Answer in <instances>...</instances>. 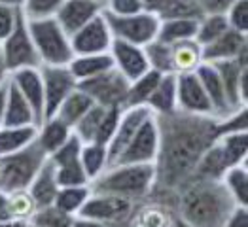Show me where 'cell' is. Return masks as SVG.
<instances>
[{"label":"cell","instance_id":"1","mask_svg":"<svg viewBox=\"0 0 248 227\" xmlns=\"http://www.w3.org/2000/svg\"><path fill=\"white\" fill-rule=\"evenodd\" d=\"M159 127V153L155 159V189L174 199L186 186L208 146L218 138V120L182 112L155 116ZM152 193V195H154Z\"/></svg>","mask_w":248,"mask_h":227},{"label":"cell","instance_id":"2","mask_svg":"<svg viewBox=\"0 0 248 227\" xmlns=\"http://www.w3.org/2000/svg\"><path fill=\"white\" fill-rule=\"evenodd\" d=\"M237 207L220 180H189L174 195V218L187 227H224Z\"/></svg>","mask_w":248,"mask_h":227},{"label":"cell","instance_id":"3","mask_svg":"<svg viewBox=\"0 0 248 227\" xmlns=\"http://www.w3.org/2000/svg\"><path fill=\"white\" fill-rule=\"evenodd\" d=\"M91 193L127 199L135 205L148 201L155 189L154 165H112L89 184Z\"/></svg>","mask_w":248,"mask_h":227},{"label":"cell","instance_id":"4","mask_svg":"<svg viewBox=\"0 0 248 227\" xmlns=\"http://www.w3.org/2000/svg\"><path fill=\"white\" fill-rule=\"evenodd\" d=\"M27 27L38 53L40 66H66L72 61L74 53L70 47V36L62 30L55 17L27 21Z\"/></svg>","mask_w":248,"mask_h":227},{"label":"cell","instance_id":"5","mask_svg":"<svg viewBox=\"0 0 248 227\" xmlns=\"http://www.w3.org/2000/svg\"><path fill=\"white\" fill-rule=\"evenodd\" d=\"M46 159L47 155L38 148L36 140L17 153L0 157V191L14 193L27 189Z\"/></svg>","mask_w":248,"mask_h":227},{"label":"cell","instance_id":"6","mask_svg":"<svg viewBox=\"0 0 248 227\" xmlns=\"http://www.w3.org/2000/svg\"><path fill=\"white\" fill-rule=\"evenodd\" d=\"M135 212H137V205L127 199L103 195V193H91V197L85 201L78 216L93 220L104 227H129Z\"/></svg>","mask_w":248,"mask_h":227},{"label":"cell","instance_id":"7","mask_svg":"<svg viewBox=\"0 0 248 227\" xmlns=\"http://www.w3.org/2000/svg\"><path fill=\"white\" fill-rule=\"evenodd\" d=\"M104 19L110 27L114 40L127 42V44L140 45V47H146L148 44H152L157 38V30L161 23L155 15L148 12H140V14L127 15V17H114V15L104 14Z\"/></svg>","mask_w":248,"mask_h":227},{"label":"cell","instance_id":"8","mask_svg":"<svg viewBox=\"0 0 248 227\" xmlns=\"http://www.w3.org/2000/svg\"><path fill=\"white\" fill-rule=\"evenodd\" d=\"M157 153H159V127L155 116L152 114L135 133L131 142L125 146V150L120 153L114 165H155Z\"/></svg>","mask_w":248,"mask_h":227},{"label":"cell","instance_id":"9","mask_svg":"<svg viewBox=\"0 0 248 227\" xmlns=\"http://www.w3.org/2000/svg\"><path fill=\"white\" fill-rule=\"evenodd\" d=\"M0 47H2L4 61H6L10 74L17 70H25V68H40V59H38V53L34 49L27 21L23 15H19L16 29L0 44Z\"/></svg>","mask_w":248,"mask_h":227},{"label":"cell","instance_id":"10","mask_svg":"<svg viewBox=\"0 0 248 227\" xmlns=\"http://www.w3.org/2000/svg\"><path fill=\"white\" fill-rule=\"evenodd\" d=\"M82 93H85L97 106L103 108H124L125 95L129 89V82L116 70L110 68L91 80H85L76 85Z\"/></svg>","mask_w":248,"mask_h":227},{"label":"cell","instance_id":"11","mask_svg":"<svg viewBox=\"0 0 248 227\" xmlns=\"http://www.w3.org/2000/svg\"><path fill=\"white\" fill-rule=\"evenodd\" d=\"M44 85V121L53 118L64 99L76 89L78 82L66 66H40Z\"/></svg>","mask_w":248,"mask_h":227},{"label":"cell","instance_id":"12","mask_svg":"<svg viewBox=\"0 0 248 227\" xmlns=\"http://www.w3.org/2000/svg\"><path fill=\"white\" fill-rule=\"evenodd\" d=\"M114 44V36L110 32V27L104 19V14L97 15L89 21L78 32L70 36V47L74 55H101L110 53V47Z\"/></svg>","mask_w":248,"mask_h":227},{"label":"cell","instance_id":"13","mask_svg":"<svg viewBox=\"0 0 248 227\" xmlns=\"http://www.w3.org/2000/svg\"><path fill=\"white\" fill-rule=\"evenodd\" d=\"M176 110L189 116L214 118L212 104L208 101L201 82L197 80L195 72L176 76Z\"/></svg>","mask_w":248,"mask_h":227},{"label":"cell","instance_id":"14","mask_svg":"<svg viewBox=\"0 0 248 227\" xmlns=\"http://www.w3.org/2000/svg\"><path fill=\"white\" fill-rule=\"evenodd\" d=\"M152 116V112L146 106H137V108H122V118L118 129L110 140V144L106 146L108 150V159L110 165L116 163V159L120 157V153L125 150V146L131 142V138L135 136V133L140 129V125Z\"/></svg>","mask_w":248,"mask_h":227},{"label":"cell","instance_id":"15","mask_svg":"<svg viewBox=\"0 0 248 227\" xmlns=\"http://www.w3.org/2000/svg\"><path fill=\"white\" fill-rule=\"evenodd\" d=\"M110 57L114 62V68L129 83L135 82L137 78H140L142 74H146L150 70L148 61H146L144 47H140V45L114 40L112 47H110Z\"/></svg>","mask_w":248,"mask_h":227},{"label":"cell","instance_id":"16","mask_svg":"<svg viewBox=\"0 0 248 227\" xmlns=\"http://www.w3.org/2000/svg\"><path fill=\"white\" fill-rule=\"evenodd\" d=\"M103 10L104 6L97 0H64L61 10L55 15V21L61 25V29L68 36H72L89 21L101 15Z\"/></svg>","mask_w":248,"mask_h":227},{"label":"cell","instance_id":"17","mask_svg":"<svg viewBox=\"0 0 248 227\" xmlns=\"http://www.w3.org/2000/svg\"><path fill=\"white\" fill-rule=\"evenodd\" d=\"M248 53V34L229 29L218 40L203 47V62L216 64L224 61H235Z\"/></svg>","mask_w":248,"mask_h":227},{"label":"cell","instance_id":"18","mask_svg":"<svg viewBox=\"0 0 248 227\" xmlns=\"http://www.w3.org/2000/svg\"><path fill=\"white\" fill-rule=\"evenodd\" d=\"M10 82L17 87L23 99L34 112L36 125L44 123V85H42L40 68H25L10 74Z\"/></svg>","mask_w":248,"mask_h":227},{"label":"cell","instance_id":"19","mask_svg":"<svg viewBox=\"0 0 248 227\" xmlns=\"http://www.w3.org/2000/svg\"><path fill=\"white\" fill-rule=\"evenodd\" d=\"M195 76L201 82L205 93H207L208 101L212 104V110H214V118L216 120H226L233 112H237V110L231 108V104L228 101V95L224 91V85H222V80H220V76H218V72H216V68L212 64L203 62L195 70Z\"/></svg>","mask_w":248,"mask_h":227},{"label":"cell","instance_id":"20","mask_svg":"<svg viewBox=\"0 0 248 227\" xmlns=\"http://www.w3.org/2000/svg\"><path fill=\"white\" fill-rule=\"evenodd\" d=\"M144 12L155 15L159 21L191 17L201 19V12L195 0H142Z\"/></svg>","mask_w":248,"mask_h":227},{"label":"cell","instance_id":"21","mask_svg":"<svg viewBox=\"0 0 248 227\" xmlns=\"http://www.w3.org/2000/svg\"><path fill=\"white\" fill-rule=\"evenodd\" d=\"M27 191H29L31 199L34 201L36 208H46L53 205L55 195L59 191V184L55 180V168L49 163V159L44 161V165L32 178V182L29 184Z\"/></svg>","mask_w":248,"mask_h":227},{"label":"cell","instance_id":"22","mask_svg":"<svg viewBox=\"0 0 248 227\" xmlns=\"http://www.w3.org/2000/svg\"><path fill=\"white\" fill-rule=\"evenodd\" d=\"M36 125V118L32 108L23 99L17 87L8 82V93H6V108H4V127H29Z\"/></svg>","mask_w":248,"mask_h":227},{"label":"cell","instance_id":"23","mask_svg":"<svg viewBox=\"0 0 248 227\" xmlns=\"http://www.w3.org/2000/svg\"><path fill=\"white\" fill-rule=\"evenodd\" d=\"M170 57H172V74H193L203 64V47L193 40L178 42L170 45Z\"/></svg>","mask_w":248,"mask_h":227},{"label":"cell","instance_id":"24","mask_svg":"<svg viewBox=\"0 0 248 227\" xmlns=\"http://www.w3.org/2000/svg\"><path fill=\"white\" fill-rule=\"evenodd\" d=\"M74 80L80 83L85 80H91L103 72H108L114 68V62L110 53H101V55H74L72 61L66 64Z\"/></svg>","mask_w":248,"mask_h":227},{"label":"cell","instance_id":"25","mask_svg":"<svg viewBox=\"0 0 248 227\" xmlns=\"http://www.w3.org/2000/svg\"><path fill=\"white\" fill-rule=\"evenodd\" d=\"M146 108L154 116H169L176 112V76L174 74L161 76Z\"/></svg>","mask_w":248,"mask_h":227},{"label":"cell","instance_id":"26","mask_svg":"<svg viewBox=\"0 0 248 227\" xmlns=\"http://www.w3.org/2000/svg\"><path fill=\"white\" fill-rule=\"evenodd\" d=\"M72 136V129L62 123L59 118H49L38 127L36 133V144L46 155H51L55 150H59L68 138Z\"/></svg>","mask_w":248,"mask_h":227},{"label":"cell","instance_id":"27","mask_svg":"<svg viewBox=\"0 0 248 227\" xmlns=\"http://www.w3.org/2000/svg\"><path fill=\"white\" fill-rule=\"evenodd\" d=\"M197 23H199V19H191V17L161 21L155 40L167 44V45H174V44L184 40H193L195 32H197Z\"/></svg>","mask_w":248,"mask_h":227},{"label":"cell","instance_id":"28","mask_svg":"<svg viewBox=\"0 0 248 227\" xmlns=\"http://www.w3.org/2000/svg\"><path fill=\"white\" fill-rule=\"evenodd\" d=\"M228 166L245 165L248 157V131L224 133L216 138Z\"/></svg>","mask_w":248,"mask_h":227},{"label":"cell","instance_id":"29","mask_svg":"<svg viewBox=\"0 0 248 227\" xmlns=\"http://www.w3.org/2000/svg\"><path fill=\"white\" fill-rule=\"evenodd\" d=\"M38 127H2L0 129V157L17 153L36 140Z\"/></svg>","mask_w":248,"mask_h":227},{"label":"cell","instance_id":"30","mask_svg":"<svg viewBox=\"0 0 248 227\" xmlns=\"http://www.w3.org/2000/svg\"><path fill=\"white\" fill-rule=\"evenodd\" d=\"M229 166L220 151V146L214 140L212 144L205 150V153L201 155L199 163L193 170L191 180H220L222 174L228 170Z\"/></svg>","mask_w":248,"mask_h":227},{"label":"cell","instance_id":"31","mask_svg":"<svg viewBox=\"0 0 248 227\" xmlns=\"http://www.w3.org/2000/svg\"><path fill=\"white\" fill-rule=\"evenodd\" d=\"M80 165H82L83 172H85V176H87V180H89V184H91L93 180H97L104 170L110 166L106 146L95 144V142L82 144V150H80Z\"/></svg>","mask_w":248,"mask_h":227},{"label":"cell","instance_id":"32","mask_svg":"<svg viewBox=\"0 0 248 227\" xmlns=\"http://www.w3.org/2000/svg\"><path fill=\"white\" fill-rule=\"evenodd\" d=\"M161 80V74L148 70L146 74H142L140 78H137L135 82L129 83L127 95H125L124 108H137V106H146L154 89L157 87V83Z\"/></svg>","mask_w":248,"mask_h":227},{"label":"cell","instance_id":"33","mask_svg":"<svg viewBox=\"0 0 248 227\" xmlns=\"http://www.w3.org/2000/svg\"><path fill=\"white\" fill-rule=\"evenodd\" d=\"M93 104L95 103H93L85 93H82V91L76 87V89L64 99V103L59 106V110H57V114H55L53 118H59L62 123H66L72 129V127L89 112V108H91Z\"/></svg>","mask_w":248,"mask_h":227},{"label":"cell","instance_id":"34","mask_svg":"<svg viewBox=\"0 0 248 227\" xmlns=\"http://www.w3.org/2000/svg\"><path fill=\"white\" fill-rule=\"evenodd\" d=\"M222 186L228 189V193L233 197V201L239 207L248 208V168L245 165L229 166L220 178Z\"/></svg>","mask_w":248,"mask_h":227},{"label":"cell","instance_id":"35","mask_svg":"<svg viewBox=\"0 0 248 227\" xmlns=\"http://www.w3.org/2000/svg\"><path fill=\"white\" fill-rule=\"evenodd\" d=\"M91 197V189L89 186H80V187H59L53 207L61 210L62 214L76 218L83 208L85 201Z\"/></svg>","mask_w":248,"mask_h":227},{"label":"cell","instance_id":"36","mask_svg":"<svg viewBox=\"0 0 248 227\" xmlns=\"http://www.w3.org/2000/svg\"><path fill=\"white\" fill-rule=\"evenodd\" d=\"M229 30V25L226 21V15H203L197 23V32H195V42L205 47L214 40H218L222 34Z\"/></svg>","mask_w":248,"mask_h":227},{"label":"cell","instance_id":"37","mask_svg":"<svg viewBox=\"0 0 248 227\" xmlns=\"http://www.w3.org/2000/svg\"><path fill=\"white\" fill-rule=\"evenodd\" d=\"M146 61H148V68L167 76L172 74V57H170V45L161 44V42L154 40L144 47Z\"/></svg>","mask_w":248,"mask_h":227},{"label":"cell","instance_id":"38","mask_svg":"<svg viewBox=\"0 0 248 227\" xmlns=\"http://www.w3.org/2000/svg\"><path fill=\"white\" fill-rule=\"evenodd\" d=\"M64 0H25L21 6V15L27 21L51 19L57 15Z\"/></svg>","mask_w":248,"mask_h":227},{"label":"cell","instance_id":"39","mask_svg":"<svg viewBox=\"0 0 248 227\" xmlns=\"http://www.w3.org/2000/svg\"><path fill=\"white\" fill-rule=\"evenodd\" d=\"M104 110H106V108H103V106L93 104V106L89 108V112L72 127V135H74L82 144L93 142L95 133H97L99 123H101V120H103V116H104Z\"/></svg>","mask_w":248,"mask_h":227},{"label":"cell","instance_id":"40","mask_svg":"<svg viewBox=\"0 0 248 227\" xmlns=\"http://www.w3.org/2000/svg\"><path fill=\"white\" fill-rule=\"evenodd\" d=\"M55 168V180L59 187H80V186H89V180L83 172L80 159L66 163L61 166H53Z\"/></svg>","mask_w":248,"mask_h":227},{"label":"cell","instance_id":"41","mask_svg":"<svg viewBox=\"0 0 248 227\" xmlns=\"http://www.w3.org/2000/svg\"><path fill=\"white\" fill-rule=\"evenodd\" d=\"M8 201H10V210H12V218L19 220V222H29L32 218V214L38 210L34 201L31 199L27 189L8 193Z\"/></svg>","mask_w":248,"mask_h":227},{"label":"cell","instance_id":"42","mask_svg":"<svg viewBox=\"0 0 248 227\" xmlns=\"http://www.w3.org/2000/svg\"><path fill=\"white\" fill-rule=\"evenodd\" d=\"M70 222L72 218L62 214L61 210L53 207H46V208H38L32 218L29 220V226H38V227H70Z\"/></svg>","mask_w":248,"mask_h":227},{"label":"cell","instance_id":"43","mask_svg":"<svg viewBox=\"0 0 248 227\" xmlns=\"http://www.w3.org/2000/svg\"><path fill=\"white\" fill-rule=\"evenodd\" d=\"M120 118H122V108H106L104 110V116L99 123V129L95 133V138L93 142L101 146H108L116 129H118V123H120Z\"/></svg>","mask_w":248,"mask_h":227},{"label":"cell","instance_id":"44","mask_svg":"<svg viewBox=\"0 0 248 227\" xmlns=\"http://www.w3.org/2000/svg\"><path fill=\"white\" fill-rule=\"evenodd\" d=\"M80 150H82V142L72 135L59 150H55L51 155H47V159L53 166L66 165V163H72V161L80 159Z\"/></svg>","mask_w":248,"mask_h":227},{"label":"cell","instance_id":"45","mask_svg":"<svg viewBox=\"0 0 248 227\" xmlns=\"http://www.w3.org/2000/svg\"><path fill=\"white\" fill-rule=\"evenodd\" d=\"M229 29L248 34V0H235L226 14Z\"/></svg>","mask_w":248,"mask_h":227},{"label":"cell","instance_id":"46","mask_svg":"<svg viewBox=\"0 0 248 227\" xmlns=\"http://www.w3.org/2000/svg\"><path fill=\"white\" fill-rule=\"evenodd\" d=\"M103 12L114 17H127L144 12V6L142 0H106Z\"/></svg>","mask_w":248,"mask_h":227},{"label":"cell","instance_id":"47","mask_svg":"<svg viewBox=\"0 0 248 227\" xmlns=\"http://www.w3.org/2000/svg\"><path fill=\"white\" fill-rule=\"evenodd\" d=\"M19 15L21 12L17 8L0 6V44L12 34V30L16 29V23L19 19Z\"/></svg>","mask_w":248,"mask_h":227},{"label":"cell","instance_id":"48","mask_svg":"<svg viewBox=\"0 0 248 227\" xmlns=\"http://www.w3.org/2000/svg\"><path fill=\"white\" fill-rule=\"evenodd\" d=\"M201 15H226L235 0H195Z\"/></svg>","mask_w":248,"mask_h":227},{"label":"cell","instance_id":"49","mask_svg":"<svg viewBox=\"0 0 248 227\" xmlns=\"http://www.w3.org/2000/svg\"><path fill=\"white\" fill-rule=\"evenodd\" d=\"M224 227H248V208L237 207Z\"/></svg>","mask_w":248,"mask_h":227},{"label":"cell","instance_id":"50","mask_svg":"<svg viewBox=\"0 0 248 227\" xmlns=\"http://www.w3.org/2000/svg\"><path fill=\"white\" fill-rule=\"evenodd\" d=\"M12 210H10V201H8V193L0 191V224L12 222Z\"/></svg>","mask_w":248,"mask_h":227},{"label":"cell","instance_id":"51","mask_svg":"<svg viewBox=\"0 0 248 227\" xmlns=\"http://www.w3.org/2000/svg\"><path fill=\"white\" fill-rule=\"evenodd\" d=\"M10 82V70L6 66V61H4V53H2V47H0V87L6 85Z\"/></svg>","mask_w":248,"mask_h":227},{"label":"cell","instance_id":"52","mask_svg":"<svg viewBox=\"0 0 248 227\" xmlns=\"http://www.w3.org/2000/svg\"><path fill=\"white\" fill-rule=\"evenodd\" d=\"M70 227H104V226L97 224V222H93V220L82 218V216H76V218H72V222H70Z\"/></svg>","mask_w":248,"mask_h":227},{"label":"cell","instance_id":"53","mask_svg":"<svg viewBox=\"0 0 248 227\" xmlns=\"http://www.w3.org/2000/svg\"><path fill=\"white\" fill-rule=\"evenodd\" d=\"M6 93H8V83L0 87V129L4 127V108H6Z\"/></svg>","mask_w":248,"mask_h":227},{"label":"cell","instance_id":"54","mask_svg":"<svg viewBox=\"0 0 248 227\" xmlns=\"http://www.w3.org/2000/svg\"><path fill=\"white\" fill-rule=\"evenodd\" d=\"M23 2H25V0H0V6H10V8H17V10H21Z\"/></svg>","mask_w":248,"mask_h":227},{"label":"cell","instance_id":"55","mask_svg":"<svg viewBox=\"0 0 248 227\" xmlns=\"http://www.w3.org/2000/svg\"><path fill=\"white\" fill-rule=\"evenodd\" d=\"M0 227H29V222H19V220H12L6 224H0Z\"/></svg>","mask_w":248,"mask_h":227},{"label":"cell","instance_id":"56","mask_svg":"<svg viewBox=\"0 0 248 227\" xmlns=\"http://www.w3.org/2000/svg\"><path fill=\"white\" fill-rule=\"evenodd\" d=\"M172 227H187V226H184L180 220H176V218H174V220H172Z\"/></svg>","mask_w":248,"mask_h":227},{"label":"cell","instance_id":"57","mask_svg":"<svg viewBox=\"0 0 248 227\" xmlns=\"http://www.w3.org/2000/svg\"><path fill=\"white\" fill-rule=\"evenodd\" d=\"M97 2H101V4L104 6V2H106V0H97Z\"/></svg>","mask_w":248,"mask_h":227},{"label":"cell","instance_id":"58","mask_svg":"<svg viewBox=\"0 0 248 227\" xmlns=\"http://www.w3.org/2000/svg\"><path fill=\"white\" fill-rule=\"evenodd\" d=\"M29 227H38V226H29Z\"/></svg>","mask_w":248,"mask_h":227}]
</instances>
